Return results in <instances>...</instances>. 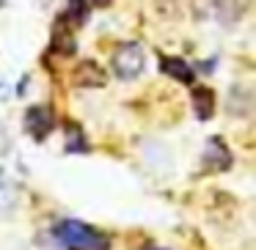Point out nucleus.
Masks as SVG:
<instances>
[{
  "label": "nucleus",
  "instance_id": "f257e3e1",
  "mask_svg": "<svg viewBox=\"0 0 256 250\" xmlns=\"http://www.w3.org/2000/svg\"><path fill=\"white\" fill-rule=\"evenodd\" d=\"M56 234L69 250H110V237L96 228H91L88 223L80 220H64L56 226Z\"/></svg>",
  "mask_w": 256,
  "mask_h": 250
},
{
  "label": "nucleus",
  "instance_id": "f03ea898",
  "mask_svg": "<svg viewBox=\"0 0 256 250\" xmlns=\"http://www.w3.org/2000/svg\"><path fill=\"white\" fill-rule=\"evenodd\" d=\"M113 72H116L118 80H135L144 74L146 69V50L138 44V41H127V44H118L116 52H113L110 61Z\"/></svg>",
  "mask_w": 256,
  "mask_h": 250
},
{
  "label": "nucleus",
  "instance_id": "7ed1b4c3",
  "mask_svg": "<svg viewBox=\"0 0 256 250\" xmlns=\"http://www.w3.org/2000/svg\"><path fill=\"white\" fill-rule=\"evenodd\" d=\"M52 127H56V116H52L50 107H44V105L28 107V113H25V129L30 132L34 140H44L52 132Z\"/></svg>",
  "mask_w": 256,
  "mask_h": 250
},
{
  "label": "nucleus",
  "instance_id": "20e7f679",
  "mask_svg": "<svg viewBox=\"0 0 256 250\" xmlns=\"http://www.w3.org/2000/svg\"><path fill=\"white\" fill-rule=\"evenodd\" d=\"M105 80L108 74L96 61H80L72 72V83L80 88H100V85H105Z\"/></svg>",
  "mask_w": 256,
  "mask_h": 250
},
{
  "label": "nucleus",
  "instance_id": "39448f33",
  "mask_svg": "<svg viewBox=\"0 0 256 250\" xmlns=\"http://www.w3.org/2000/svg\"><path fill=\"white\" fill-rule=\"evenodd\" d=\"M204 165H206V168H218V171H226V168L232 165V151H228V146L223 143L220 138L206 140V149H204Z\"/></svg>",
  "mask_w": 256,
  "mask_h": 250
},
{
  "label": "nucleus",
  "instance_id": "423d86ee",
  "mask_svg": "<svg viewBox=\"0 0 256 250\" xmlns=\"http://www.w3.org/2000/svg\"><path fill=\"white\" fill-rule=\"evenodd\" d=\"M190 96H193V110L198 121H210L212 113H215V91L206 88V85H196Z\"/></svg>",
  "mask_w": 256,
  "mask_h": 250
},
{
  "label": "nucleus",
  "instance_id": "0eeeda50",
  "mask_svg": "<svg viewBox=\"0 0 256 250\" xmlns=\"http://www.w3.org/2000/svg\"><path fill=\"white\" fill-rule=\"evenodd\" d=\"M160 69H162V74H168V77H174V80H179V83H184V85H190L196 80V72H193V66H190L188 61H182V58H162L160 61Z\"/></svg>",
  "mask_w": 256,
  "mask_h": 250
},
{
  "label": "nucleus",
  "instance_id": "6e6552de",
  "mask_svg": "<svg viewBox=\"0 0 256 250\" xmlns=\"http://www.w3.org/2000/svg\"><path fill=\"white\" fill-rule=\"evenodd\" d=\"M72 25L66 22V19H58L56 22V33H52V41H56V47H58V52L61 55H72L74 52V33H72Z\"/></svg>",
  "mask_w": 256,
  "mask_h": 250
},
{
  "label": "nucleus",
  "instance_id": "1a4fd4ad",
  "mask_svg": "<svg viewBox=\"0 0 256 250\" xmlns=\"http://www.w3.org/2000/svg\"><path fill=\"white\" fill-rule=\"evenodd\" d=\"M88 0H69V6H66V11L61 14L64 19H66L72 28H78V25H83L86 19H88Z\"/></svg>",
  "mask_w": 256,
  "mask_h": 250
},
{
  "label": "nucleus",
  "instance_id": "9d476101",
  "mask_svg": "<svg viewBox=\"0 0 256 250\" xmlns=\"http://www.w3.org/2000/svg\"><path fill=\"white\" fill-rule=\"evenodd\" d=\"M223 3L226 0H193V8L198 17H212V14H220Z\"/></svg>",
  "mask_w": 256,
  "mask_h": 250
},
{
  "label": "nucleus",
  "instance_id": "9b49d317",
  "mask_svg": "<svg viewBox=\"0 0 256 250\" xmlns=\"http://www.w3.org/2000/svg\"><path fill=\"white\" fill-rule=\"evenodd\" d=\"M66 149L69 151H86V138L74 124H66Z\"/></svg>",
  "mask_w": 256,
  "mask_h": 250
},
{
  "label": "nucleus",
  "instance_id": "f8f14e48",
  "mask_svg": "<svg viewBox=\"0 0 256 250\" xmlns=\"http://www.w3.org/2000/svg\"><path fill=\"white\" fill-rule=\"evenodd\" d=\"M14 201H17V190L12 184H0V215L14 209Z\"/></svg>",
  "mask_w": 256,
  "mask_h": 250
},
{
  "label": "nucleus",
  "instance_id": "ddd939ff",
  "mask_svg": "<svg viewBox=\"0 0 256 250\" xmlns=\"http://www.w3.org/2000/svg\"><path fill=\"white\" fill-rule=\"evenodd\" d=\"M8 151V135H6V129L0 127V154H6Z\"/></svg>",
  "mask_w": 256,
  "mask_h": 250
},
{
  "label": "nucleus",
  "instance_id": "4468645a",
  "mask_svg": "<svg viewBox=\"0 0 256 250\" xmlns=\"http://www.w3.org/2000/svg\"><path fill=\"white\" fill-rule=\"evenodd\" d=\"M110 0H94V6H108Z\"/></svg>",
  "mask_w": 256,
  "mask_h": 250
},
{
  "label": "nucleus",
  "instance_id": "2eb2a0df",
  "mask_svg": "<svg viewBox=\"0 0 256 250\" xmlns=\"http://www.w3.org/2000/svg\"><path fill=\"white\" fill-rule=\"evenodd\" d=\"M146 250H166V248H146Z\"/></svg>",
  "mask_w": 256,
  "mask_h": 250
}]
</instances>
